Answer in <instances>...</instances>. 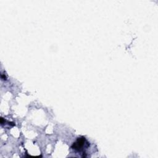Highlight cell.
I'll return each mask as SVG.
<instances>
[{
    "label": "cell",
    "mask_w": 158,
    "mask_h": 158,
    "mask_svg": "<svg viewBox=\"0 0 158 158\" xmlns=\"http://www.w3.org/2000/svg\"><path fill=\"white\" fill-rule=\"evenodd\" d=\"M88 145L89 143L87 141L86 138L84 136H80L76 139L71 147L76 151H81L84 149V148L88 147Z\"/></svg>",
    "instance_id": "6da1fadb"
}]
</instances>
